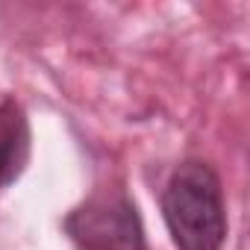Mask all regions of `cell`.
Masks as SVG:
<instances>
[{"label": "cell", "mask_w": 250, "mask_h": 250, "mask_svg": "<svg viewBox=\"0 0 250 250\" xmlns=\"http://www.w3.org/2000/svg\"><path fill=\"white\" fill-rule=\"evenodd\" d=\"M162 218L177 250H221L227 238V206L221 180L200 159L183 162L165 191Z\"/></svg>", "instance_id": "6da1fadb"}, {"label": "cell", "mask_w": 250, "mask_h": 250, "mask_svg": "<svg viewBox=\"0 0 250 250\" xmlns=\"http://www.w3.org/2000/svg\"><path fill=\"white\" fill-rule=\"evenodd\" d=\"M30 156V124L15 100L0 103V188L18 180Z\"/></svg>", "instance_id": "3957f363"}, {"label": "cell", "mask_w": 250, "mask_h": 250, "mask_svg": "<svg viewBox=\"0 0 250 250\" xmlns=\"http://www.w3.org/2000/svg\"><path fill=\"white\" fill-rule=\"evenodd\" d=\"M65 229L85 250H145L136 203L124 191L88 197L65 218Z\"/></svg>", "instance_id": "7a4b0ae2"}]
</instances>
